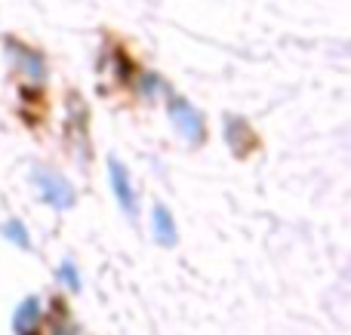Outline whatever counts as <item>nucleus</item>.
Here are the masks:
<instances>
[{
	"label": "nucleus",
	"instance_id": "f257e3e1",
	"mask_svg": "<svg viewBox=\"0 0 351 335\" xmlns=\"http://www.w3.org/2000/svg\"><path fill=\"white\" fill-rule=\"evenodd\" d=\"M170 120L176 126V133L182 135V139H188L191 145H197V142L206 139V129H204V117H200V111L194 108V105H188L185 98H170Z\"/></svg>",
	"mask_w": 351,
	"mask_h": 335
},
{
	"label": "nucleus",
	"instance_id": "f03ea898",
	"mask_svg": "<svg viewBox=\"0 0 351 335\" xmlns=\"http://www.w3.org/2000/svg\"><path fill=\"white\" fill-rule=\"evenodd\" d=\"M34 185L40 188L43 200H47L49 206H56V209H71L74 200H77L74 188H71V185H68L62 176H56V172L37 170V172H34Z\"/></svg>",
	"mask_w": 351,
	"mask_h": 335
},
{
	"label": "nucleus",
	"instance_id": "7ed1b4c3",
	"mask_svg": "<svg viewBox=\"0 0 351 335\" xmlns=\"http://www.w3.org/2000/svg\"><path fill=\"white\" fill-rule=\"evenodd\" d=\"M108 170H111V188H114V194H117V203H121V209L130 219H136V215H139V203H136V191H133V185H130V172L123 170V163L114 157L108 160Z\"/></svg>",
	"mask_w": 351,
	"mask_h": 335
},
{
	"label": "nucleus",
	"instance_id": "20e7f679",
	"mask_svg": "<svg viewBox=\"0 0 351 335\" xmlns=\"http://www.w3.org/2000/svg\"><path fill=\"white\" fill-rule=\"evenodd\" d=\"M6 49H10V59L16 62L19 71H22L28 80L40 83V80L47 77V65H43V55H40V53H34V49L22 46L19 40H6Z\"/></svg>",
	"mask_w": 351,
	"mask_h": 335
},
{
	"label": "nucleus",
	"instance_id": "39448f33",
	"mask_svg": "<svg viewBox=\"0 0 351 335\" xmlns=\"http://www.w3.org/2000/svg\"><path fill=\"white\" fill-rule=\"evenodd\" d=\"M40 317H43V308H40V299H25L22 305L16 308V314H12V330L19 335H31L40 326Z\"/></svg>",
	"mask_w": 351,
	"mask_h": 335
},
{
	"label": "nucleus",
	"instance_id": "423d86ee",
	"mask_svg": "<svg viewBox=\"0 0 351 335\" xmlns=\"http://www.w3.org/2000/svg\"><path fill=\"white\" fill-rule=\"evenodd\" d=\"M152 237L158 240L160 246H173L176 240H179V231H176V222H173L170 209H167L164 203H158V206L152 209Z\"/></svg>",
	"mask_w": 351,
	"mask_h": 335
},
{
	"label": "nucleus",
	"instance_id": "0eeeda50",
	"mask_svg": "<svg viewBox=\"0 0 351 335\" xmlns=\"http://www.w3.org/2000/svg\"><path fill=\"white\" fill-rule=\"evenodd\" d=\"M225 139H228V145L234 148L237 154H243L250 139H253V133L247 129V123H243L241 117H225Z\"/></svg>",
	"mask_w": 351,
	"mask_h": 335
},
{
	"label": "nucleus",
	"instance_id": "6e6552de",
	"mask_svg": "<svg viewBox=\"0 0 351 335\" xmlns=\"http://www.w3.org/2000/svg\"><path fill=\"white\" fill-rule=\"evenodd\" d=\"M3 237L10 240V243H16V246H22V250H28L31 246V237H28V231H25V225L19 219H10L3 225Z\"/></svg>",
	"mask_w": 351,
	"mask_h": 335
},
{
	"label": "nucleus",
	"instance_id": "1a4fd4ad",
	"mask_svg": "<svg viewBox=\"0 0 351 335\" xmlns=\"http://www.w3.org/2000/svg\"><path fill=\"white\" fill-rule=\"evenodd\" d=\"M56 277H59V283H62L65 289H71V293H77V289H80V274H77V268H74L71 258H65V262L59 265Z\"/></svg>",
	"mask_w": 351,
	"mask_h": 335
},
{
	"label": "nucleus",
	"instance_id": "9d476101",
	"mask_svg": "<svg viewBox=\"0 0 351 335\" xmlns=\"http://www.w3.org/2000/svg\"><path fill=\"white\" fill-rule=\"evenodd\" d=\"M142 90H145V96H154V92L160 90V77H158V74H145V77H142Z\"/></svg>",
	"mask_w": 351,
	"mask_h": 335
},
{
	"label": "nucleus",
	"instance_id": "9b49d317",
	"mask_svg": "<svg viewBox=\"0 0 351 335\" xmlns=\"http://www.w3.org/2000/svg\"><path fill=\"white\" fill-rule=\"evenodd\" d=\"M56 335H68V332H56Z\"/></svg>",
	"mask_w": 351,
	"mask_h": 335
}]
</instances>
